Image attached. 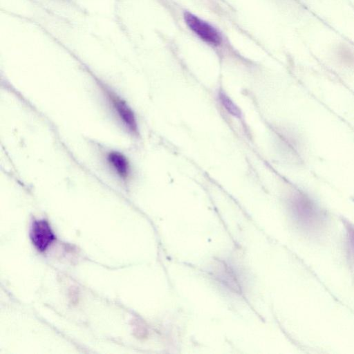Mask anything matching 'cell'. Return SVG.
Returning <instances> with one entry per match:
<instances>
[{
    "label": "cell",
    "mask_w": 354,
    "mask_h": 354,
    "mask_svg": "<svg viewBox=\"0 0 354 354\" xmlns=\"http://www.w3.org/2000/svg\"><path fill=\"white\" fill-rule=\"evenodd\" d=\"M290 209L297 225L308 233L321 231L325 226V215L316 203L302 192L294 193L289 200Z\"/></svg>",
    "instance_id": "cell-1"
},
{
    "label": "cell",
    "mask_w": 354,
    "mask_h": 354,
    "mask_svg": "<svg viewBox=\"0 0 354 354\" xmlns=\"http://www.w3.org/2000/svg\"><path fill=\"white\" fill-rule=\"evenodd\" d=\"M99 87L122 127L131 136L138 137L139 135L138 122L131 107L112 88L102 84H100Z\"/></svg>",
    "instance_id": "cell-2"
},
{
    "label": "cell",
    "mask_w": 354,
    "mask_h": 354,
    "mask_svg": "<svg viewBox=\"0 0 354 354\" xmlns=\"http://www.w3.org/2000/svg\"><path fill=\"white\" fill-rule=\"evenodd\" d=\"M184 19L188 27L203 41L214 46L221 43V34L209 23L189 12L185 13Z\"/></svg>",
    "instance_id": "cell-3"
},
{
    "label": "cell",
    "mask_w": 354,
    "mask_h": 354,
    "mask_svg": "<svg viewBox=\"0 0 354 354\" xmlns=\"http://www.w3.org/2000/svg\"><path fill=\"white\" fill-rule=\"evenodd\" d=\"M30 236L34 246L40 252L46 251L56 238L49 223L44 219L32 222Z\"/></svg>",
    "instance_id": "cell-4"
},
{
    "label": "cell",
    "mask_w": 354,
    "mask_h": 354,
    "mask_svg": "<svg viewBox=\"0 0 354 354\" xmlns=\"http://www.w3.org/2000/svg\"><path fill=\"white\" fill-rule=\"evenodd\" d=\"M105 160L115 176L123 183H128L131 176L129 159L122 152L110 150L106 153Z\"/></svg>",
    "instance_id": "cell-5"
},
{
    "label": "cell",
    "mask_w": 354,
    "mask_h": 354,
    "mask_svg": "<svg viewBox=\"0 0 354 354\" xmlns=\"http://www.w3.org/2000/svg\"><path fill=\"white\" fill-rule=\"evenodd\" d=\"M339 62L348 66H354V51L347 46L340 47L337 53Z\"/></svg>",
    "instance_id": "cell-6"
},
{
    "label": "cell",
    "mask_w": 354,
    "mask_h": 354,
    "mask_svg": "<svg viewBox=\"0 0 354 354\" xmlns=\"http://www.w3.org/2000/svg\"><path fill=\"white\" fill-rule=\"evenodd\" d=\"M219 96L221 103L223 104V106H225V109H227L230 113L234 115L239 114L238 109L235 106L234 103L229 99L227 96H226L223 93H221Z\"/></svg>",
    "instance_id": "cell-7"
},
{
    "label": "cell",
    "mask_w": 354,
    "mask_h": 354,
    "mask_svg": "<svg viewBox=\"0 0 354 354\" xmlns=\"http://www.w3.org/2000/svg\"><path fill=\"white\" fill-rule=\"evenodd\" d=\"M347 243L349 253L354 259V227H347Z\"/></svg>",
    "instance_id": "cell-8"
}]
</instances>
